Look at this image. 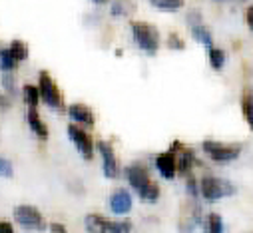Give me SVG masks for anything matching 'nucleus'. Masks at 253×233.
<instances>
[{"instance_id": "f257e3e1", "label": "nucleus", "mask_w": 253, "mask_h": 233, "mask_svg": "<svg viewBox=\"0 0 253 233\" xmlns=\"http://www.w3.org/2000/svg\"><path fill=\"white\" fill-rule=\"evenodd\" d=\"M130 28H132L134 42H136L148 56H154V54L158 52V46H160L158 30H156L152 24L140 22V20H132V22H130Z\"/></svg>"}, {"instance_id": "f03ea898", "label": "nucleus", "mask_w": 253, "mask_h": 233, "mask_svg": "<svg viewBox=\"0 0 253 233\" xmlns=\"http://www.w3.org/2000/svg\"><path fill=\"white\" fill-rule=\"evenodd\" d=\"M200 190H202L204 199H208V201H217L223 195H231L235 192L233 186L227 180L213 178V176H204L200 180Z\"/></svg>"}, {"instance_id": "7ed1b4c3", "label": "nucleus", "mask_w": 253, "mask_h": 233, "mask_svg": "<svg viewBox=\"0 0 253 233\" xmlns=\"http://www.w3.org/2000/svg\"><path fill=\"white\" fill-rule=\"evenodd\" d=\"M38 90H40V98L46 106H50L52 110H64V102H62V94L58 90V86L54 84V80L50 78L48 72H40L38 74Z\"/></svg>"}, {"instance_id": "20e7f679", "label": "nucleus", "mask_w": 253, "mask_h": 233, "mask_svg": "<svg viewBox=\"0 0 253 233\" xmlns=\"http://www.w3.org/2000/svg\"><path fill=\"white\" fill-rule=\"evenodd\" d=\"M14 219L24 229H32V231H44L46 229L44 217L34 205H16L14 207Z\"/></svg>"}, {"instance_id": "39448f33", "label": "nucleus", "mask_w": 253, "mask_h": 233, "mask_svg": "<svg viewBox=\"0 0 253 233\" xmlns=\"http://www.w3.org/2000/svg\"><path fill=\"white\" fill-rule=\"evenodd\" d=\"M204 152L213 159V161H219V163H225V161H231L239 155L241 148L239 146H231V144H219V142H211V140H206L202 144Z\"/></svg>"}, {"instance_id": "423d86ee", "label": "nucleus", "mask_w": 253, "mask_h": 233, "mask_svg": "<svg viewBox=\"0 0 253 233\" xmlns=\"http://www.w3.org/2000/svg\"><path fill=\"white\" fill-rule=\"evenodd\" d=\"M68 136H70V140L74 142V146L78 148L80 155H82L84 159H92V155H94V142H92L90 134H88L86 130H82V128H78V126H74V124H70V126H68Z\"/></svg>"}, {"instance_id": "0eeeda50", "label": "nucleus", "mask_w": 253, "mask_h": 233, "mask_svg": "<svg viewBox=\"0 0 253 233\" xmlns=\"http://www.w3.org/2000/svg\"><path fill=\"white\" fill-rule=\"evenodd\" d=\"M96 148H98V152L102 154V169H104V176L110 178V180H116L118 173H120V165H118V157H116V154H114V148H112L108 142H104V140H100V142L96 144Z\"/></svg>"}, {"instance_id": "6e6552de", "label": "nucleus", "mask_w": 253, "mask_h": 233, "mask_svg": "<svg viewBox=\"0 0 253 233\" xmlns=\"http://www.w3.org/2000/svg\"><path fill=\"white\" fill-rule=\"evenodd\" d=\"M124 176H126L128 184H130L138 194L152 182L148 169H146L142 163H132V165H128V167H124Z\"/></svg>"}, {"instance_id": "1a4fd4ad", "label": "nucleus", "mask_w": 253, "mask_h": 233, "mask_svg": "<svg viewBox=\"0 0 253 233\" xmlns=\"http://www.w3.org/2000/svg\"><path fill=\"white\" fill-rule=\"evenodd\" d=\"M110 209L118 215H124V213H130L132 209V195L128 190H116L112 195H110Z\"/></svg>"}, {"instance_id": "9d476101", "label": "nucleus", "mask_w": 253, "mask_h": 233, "mask_svg": "<svg viewBox=\"0 0 253 233\" xmlns=\"http://www.w3.org/2000/svg\"><path fill=\"white\" fill-rule=\"evenodd\" d=\"M156 167H158V171L162 173L166 180H173L175 171H177V157H175V154H171V152L160 154L156 157Z\"/></svg>"}, {"instance_id": "9b49d317", "label": "nucleus", "mask_w": 253, "mask_h": 233, "mask_svg": "<svg viewBox=\"0 0 253 233\" xmlns=\"http://www.w3.org/2000/svg\"><path fill=\"white\" fill-rule=\"evenodd\" d=\"M68 116L74 122H80V124H86V126H94V114L84 104H70L68 106Z\"/></svg>"}, {"instance_id": "f8f14e48", "label": "nucleus", "mask_w": 253, "mask_h": 233, "mask_svg": "<svg viewBox=\"0 0 253 233\" xmlns=\"http://www.w3.org/2000/svg\"><path fill=\"white\" fill-rule=\"evenodd\" d=\"M84 227H86L88 233H108L110 219H106L100 213H88L84 217Z\"/></svg>"}, {"instance_id": "ddd939ff", "label": "nucleus", "mask_w": 253, "mask_h": 233, "mask_svg": "<svg viewBox=\"0 0 253 233\" xmlns=\"http://www.w3.org/2000/svg\"><path fill=\"white\" fill-rule=\"evenodd\" d=\"M175 157H177V169L187 173V176H189V171H192V167L200 163L196 154H194V150H189V148H181L179 155H175Z\"/></svg>"}, {"instance_id": "4468645a", "label": "nucleus", "mask_w": 253, "mask_h": 233, "mask_svg": "<svg viewBox=\"0 0 253 233\" xmlns=\"http://www.w3.org/2000/svg\"><path fill=\"white\" fill-rule=\"evenodd\" d=\"M26 122H28V126H30V130H32L38 138H42V140L48 138V128H46V124L42 122V118L38 116L36 110L28 108V112H26Z\"/></svg>"}, {"instance_id": "2eb2a0df", "label": "nucleus", "mask_w": 253, "mask_h": 233, "mask_svg": "<svg viewBox=\"0 0 253 233\" xmlns=\"http://www.w3.org/2000/svg\"><path fill=\"white\" fill-rule=\"evenodd\" d=\"M192 34H194V38H196L198 42H202L204 46H208V50L213 48V36H211V32H210V28H206L204 24L192 26Z\"/></svg>"}, {"instance_id": "dca6fc26", "label": "nucleus", "mask_w": 253, "mask_h": 233, "mask_svg": "<svg viewBox=\"0 0 253 233\" xmlns=\"http://www.w3.org/2000/svg\"><path fill=\"white\" fill-rule=\"evenodd\" d=\"M241 110H243V118L253 130V92H245L241 100Z\"/></svg>"}, {"instance_id": "f3484780", "label": "nucleus", "mask_w": 253, "mask_h": 233, "mask_svg": "<svg viewBox=\"0 0 253 233\" xmlns=\"http://www.w3.org/2000/svg\"><path fill=\"white\" fill-rule=\"evenodd\" d=\"M40 100H42V98H40V90H38V86L26 84V86H24V102L28 104V108L36 110V106H38Z\"/></svg>"}, {"instance_id": "a211bd4d", "label": "nucleus", "mask_w": 253, "mask_h": 233, "mask_svg": "<svg viewBox=\"0 0 253 233\" xmlns=\"http://www.w3.org/2000/svg\"><path fill=\"white\" fill-rule=\"evenodd\" d=\"M0 66H2L4 74L12 72V70L16 68V60H14L10 48H2V50H0Z\"/></svg>"}, {"instance_id": "6ab92c4d", "label": "nucleus", "mask_w": 253, "mask_h": 233, "mask_svg": "<svg viewBox=\"0 0 253 233\" xmlns=\"http://www.w3.org/2000/svg\"><path fill=\"white\" fill-rule=\"evenodd\" d=\"M138 195H140V199H144V201H148V203H154V201H158V197H160V188H158V184L150 182Z\"/></svg>"}, {"instance_id": "aec40b11", "label": "nucleus", "mask_w": 253, "mask_h": 233, "mask_svg": "<svg viewBox=\"0 0 253 233\" xmlns=\"http://www.w3.org/2000/svg\"><path fill=\"white\" fill-rule=\"evenodd\" d=\"M8 48H10V52H12V56H14V60H16V62L26 60V56H28V48H26V44H24L22 40H12Z\"/></svg>"}, {"instance_id": "412c9836", "label": "nucleus", "mask_w": 253, "mask_h": 233, "mask_svg": "<svg viewBox=\"0 0 253 233\" xmlns=\"http://www.w3.org/2000/svg\"><path fill=\"white\" fill-rule=\"evenodd\" d=\"M210 64L215 70H221L223 68V64H225V52L221 48H217V46L210 48Z\"/></svg>"}, {"instance_id": "4be33fe9", "label": "nucleus", "mask_w": 253, "mask_h": 233, "mask_svg": "<svg viewBox=\"0 0 253 233\" xmlns=\"http://www.w3.org/2000/svg\"><path fill=\"white\" fill-rule=\"evenodd\" d=\"M208 231L210 233H223V219L219 213H210L208 215Z\"/></svg>"}, {"instance_id": "5701e85b", "label": "nucleus", "mask_w": 253, "mask_h": 233, "mask_svg": "<svg viewBox=\"0 0 253 233\" xmlns=\"http://www.w3.org/2000/svg\"><path fill=\"white\" fill-rule=\"evenodd\" d=\"M156 8H160V10H179L181 6H183V2L181 0H154L152 2Z\"/></svg>"}, {"instance_id": "b1692460", "label": "nucleus", "mask_w": 253, "mask_h": 233, "mask_svg": "<svg viewBox=\"0 0 253 233\" xmlns=\"http://www.w3.org/2000/svg\"><path fill=\"white\" fill-rule=\"evenodd\" d=\"M132 231V221H110L108 233H130Z\"/></svg>"}, {"instance_id": "393cba45", "label": "nucleus", "mask_w": 253, "mask_h": 233, "mask_svg": "<svg viewBox=\"0 0 253 233\" xmlns=\"http://www.w3.org/2000/svg\"><path fill=\"white\" fill-rule=\"evenodd\" d=\"M185 190H187V194L192 195V197H198L200 194H202V190H200V182L189 173V176L185 178Z\"/></svg>"}, {"instance_id": "a878e982", "label": "nucleus", "mask_w": 253, "mask_h": 233, "mask_svg": "<svg viewBox=\"0 0 253 233\" xmlns=\"http://www.w3.org/2000/svg\"><path fill=\"white\" fill-rule=\"evenodd\" d=\"M168 46H169V50H183V48H185V42L181 40V36H179L177 32H169V36H168Z\"/></svg>"}, {"instance_id": "bb28decb", "label": "nucleus", "mask_w": 253, "mask_h": 233, "mask_svg": "<svg viewBox=\"0 0 253 233\" xmlns=\"http://www.w3.org/2000/svg\"><path fill=\"white\" fill-rule=\"evenodd\" d=\"M0 171H2V178H12V163L8 157H0Z\"/></svg>"}, {"instance_id": "cd10ccee", "label": "nucleus", "mask_w": 253, "mask_h": 233, "mask_svg": "<svg viewBox=\"0 0 253 233\" xmlns=\"http://www.w3.org/2000/svg\"><path fill=\"white\" fill-rule=\"evenodd\" d=\"M187 22L192 24V26L202 24V14H200L198 10H189V12H187Z\"/></svg>"}, {"instance_id": "c85d7f7f", "label": "nucleus", "mask_w": 253, "mask_h": 233, "mask_svg": "<svg viewBox=\"0 0 253 233\" xmlns=\"http://www.w3.org/2000/svg\"><path fill=\"white\" fill-rule=\"evenodd\" d=\"M112 14L114 16H120V14H126V6L122 4V2H112Z\"/></svg>"}, {"instance_id": "c756f323", "label": "nucleus", "mask_w": 253, "mask_h": 233, "mask_svg": "<svg viewBox=\"0 0 253 233\" xmlns=\"http://www.w3.org/2000/svg\"><path fill=\"white\" fill-rule=\"evenodd\" d=\"M2 86H4L6 90H10V94H14V80H12V76L4 74V76H2Z\"/></svg>"}, {"instance_id": "7c9ffc66", "label": "nucleus", "mask_w": 253, "mask_h": 233, "mask_svg": "<svg viewBox=\"0 0 253 233\" xmlns=\"http://www.w3.org/2000/svg\"><path fill=\"white\" fill-rule=\"evenodd\" d=\"M50 231L52 233H66V227L62 225V223H56L54 221V223H50Z\"/></svg>"}, {"instance_id": "2f4dec72", "label": "nucleus", "mask_w": 253, "mask_h": 233, "mask_svg": "<svg viewBox=\"0 0 253 233\" xmlns=\"http://www.w3.org/2000/svg\"><path fill=\"white\" fill-rule=\"evenodd\" d=\"M245 20H247V26L253 30V4H251L247 10H245Z\"/></svg>"}, {"instance_id": "473e14b6", "label": "nucleus", "mask_w": 253, "mask_h": 233, "mask_svg": "<svg viewBox=\"0 0 253 233\" xmlns=\"http://www.w3.org/2000/svg\"><path fill=\"white\" fill-rule=\"evenodd\" d=\"M0 233H14V227L8 221H2L0 223Z\"/></svg>"}]
</instances>
